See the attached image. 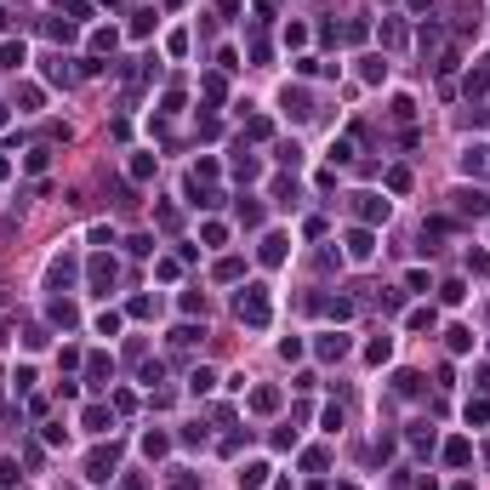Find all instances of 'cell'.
Listing matches in <instances>:
<instances>
[{
	"instance_id": "6da1fadb",
	"label": "cell",
	"mask_w": 490,
	"mask_h": 490,
	"mask_svg": "<svg viewBox=\"0 0 490 490\" xmlns=\"http://www.w3.org/2000/svg\"><path fill=\"white\" fill-rule=\"evenodd\" d=\"M234 314H240V325H251V331H268V320H274L268 285H245V291H240V302H234Z\"/></svg>"
},
{
	"instance_id": "7a4b0ae2",
	"label": "cell",
	"mask_w": 490,
	"mask_h": 490,
	"mask_svg": "<svg viewBox=\"0 0 490 490\" xmlns=\"http://www.w3.org/2000/svg\"><path fill=\"white\" fill-rule=\"evenodd\" d=\"M114 468H120V444H97V451L86 456V479H92V484H109Z\"/></svg>"
},
{
	"instance_id": "3957f363",
	"label": "cell",
	"mask_w": 490,
	"mask_h": 490,
	"mask_svg": "<svg viewBox=\"0 0 490 490\" xmlns=\"http://www.w3.org/2000/svg\"><path fill=\"white\" fill-rule=\"evenodd\" d=\"M114 280H120L114 257H92V262H86V285H92L97 297H109V291H114Z\"/></svg>"
},
{
	"instance_id": "277c9868",
	"label": "cell",
	"mask_w": 490,
	"mask_h": 490,
	"mask_svg": "<svg viewBox=\"0 0 490 490\" xmlns=\"http://www.w3.org/2000/svg\"><path fill=\"white\" fill-rule=\"evenodd\" d=\"M353 217H360L365 229H376V222H388V217H393V205H388L382 194H353Z\"/></svg>"
},
{
	"instance_id": "5b68a950",
	"label": "cell",
	"mask_w": 490,
	"mask_h": 490,
	"mask_svg": "<svg viewBox=\"0 0 490 490\" xmlns=\"http://www.w3.org/2000/svg\"><path fill=\"white\" fill-rule=\"evenodd\" d=\"M451 200H456V217H473V222L490 217V194H484V189H456Z\"/></svg>"
},
{
	"instance_id": "8992f818",
	"label": "cell",
	"mask_w": 490,
	"mask_h": 490,
	"mask_svg": "<svg viewBox=\"0 0 490 490\" xmlns=\"http://www.w3.org/2000/svg\"><path fill=\"white\" fill-rule=\"evenodd\" d=\"M342 245H348V262H371V257H376V234L365 229V222H360V229H348Z\"/></svg>"
},
{
	"instance_id": "52a82bcc",
	"label": "cell",
	"mask_w": 490,
	"mask_h": 490,
	"mask_svg": "<svg viewBox=\"0 0 490 490\" xmlns=\"http://www.w3.org/2000/svg\"><path fill=\"white\" fill-rule=\"evenodd\" d=\"M314 353H320V360H325V365H336V360H348V353H353V342H348L342 331H325V336L314 342Z\"/></svg>"
},
{
	"instance_id": "ba28073f",
	"label": "cell",
	"mask_w": 490,
	"mask_h": 490,
	"mask_svg": "<svg viewBox=\"0 0 490 490\" xmlns=\"http://www.w3.org/2000/svg\"><path fill=\"white\" fill-rule=\"evenodd\" d=\"M268 473H274L268 462H245V468L234 473V484H240V490H262V484H268Z\"/></svg>"
},
{
	"instance_id": "9c48e42d",
	"label": "cell",
	"mask_w": 490,
	"mask_h": 490,
	"mask_svg": "<svg viewBox=\"0 0 490 490\" xmlns=\"http://www.w3.org/2000/svg\"><path fill=\"white\" fill-rule=\"evenodd\" d=\"M285 245H291L285 234H262V245H257V257H262V262H268V268H280V262H285Z\"/></svg>"
},
{
	"instance_id": "30bf717a",
	"label": "cell",
	"mask_w": 490,
	"mask_h": 490,
	"mask_svg": "<svg viewBox=\"0 0 490 490\" xmlns=\"http://www.w3.org/2000/svg\"><path fill=\"white\" fill-rule=\"evenodd\" d=\"M74 280V257H52V268H46V291H63Z\"/></svg>"
},
{
	"instance_id": "8fae6325",
	"label": "cell",
	"mask_w": 490,
	"mask_h": 490,
	"mask_svg": "<svg viewBox=\"0 0 490 490\" xmlns=\"http://www.w3.org/2000/svg\"><path fill=\"white\" fill-rule=\"evenodd\" d=\"M80 428L109 433V428H114V411H109V405H86V411H80Z\"/></svg>"
},
{
	"instance_id": "7c38bea8",
	"label": "cell",
	"mask_w": 490,
	"mask_h": 490,
	"mask_svg": "<svg viewBox=\"0 0 490 490\" xmlns=\"http://www.w3.org/2000/svg\"><path fill=\"white\" fill-rule=\"evenodd\" d=\"M125 171H131V183H149V177L160 171V154H131V160H125Z\"/></svg>"
},
{
	"instance_id": "4fadbf2b",
	"label": "cell",
	"mask_w": 490,
	"mask_h": 490,
	"mask_svg": "<svg viewBox=\"0 0 490 490\" xmlns=\"http://www.w3.org/2000/svg\"><path fill=\"white\" fill-rule=\"evenodd\" d=\"M29 63V46H23V40H6V46H0V69H6V74H18Z\"/></svg>"
},
{
	"instance_id": "5bb4252c",
	"label": "cell",
	"mask_w": 490,
	"mask_h": 490,
	"mask_svg": "<svg viewBox=\"0 0 490 490\" xmlns=\"http://www.w3.org/2000/svg\"><path fill=\"white\" fill-rule=\"evenodd\" d=\"M251 411L257 416H274L280 411V388H251Z\"/></svg>"
},
{
	"instance_id": "9a60e30c",
	"label": "cell",
	"mask_w": 490,
	"mask_h": 490,
	"mask_svg": "<svg viewBox=\"0 0 490 490\" xmlns=\"http://www.w3.org/2000/svg\"><path fill=\"white\" fill-rule=\"evenodd\" d=\"M462 171H468V177H484V171H490V149H484V143H473V149L462 154Z\"/></svg>"
},
{
	"instance_id": "2e32d148",
	"label": "cell",
	"mask_w": 490,
	"mask_h": 490,
	"mask_svg": "<svg viewBox=\"0 0 490 490\" xmlns=\"http://www.w3.org/2000/svg\"><path fill=\"white\" fill-rule=\"evenodd\" d=\"M86 376H92V388H103L114 376V360H109V353H92V360H86Z\"/></svg>"
},
{
	"instance_id": "e0dca14e",
	"label": "cell",
	"mask_w": 490,
	"mask_h": 490,
	"mask_svg": "<svg viewBox=\"0 0 490 490\" xmlns=\"http://www.w3.org/2000/svg\"><path fill=\"white\" fill-rule=\"evenodd\" d=\"M473 462V444L468 439H451V444H444V468H468Z\"/></svg>"
},
{
	"instance_id": "ac0fdd59",
	"label": "cell",
	"mask_w": 490,
	"mask_h": 490,
	"mask_svg": "<svg viewBox=\"0 0 490 490\" xmlns=\"http://www.w3.org/2000/svg\"><path fill=\"white\" fill-rule=\"evenodd\" d=\"M46 320H52V325H57V331H69V325H74V320H80V314H74V302H63V297H57V302H52V308H46Z\"/></svg>"
},
{
	"instance_id": "d6986e66",
	"label": "cell",
	"mask_w": 490,
	"mask_h": 490,
	"mask_svg": "<svg viewBox=\"0 0 490 490\" xmlns=\"http://www.w3.org/2000/svg\"><path fill=\"white\" fill-rule=\"evenodd\" d=\"M393 393H399V399H416V393H422V376H416V371H393Z\"/></svg>"
},
{
	"instance_id": "ffe728a7",
	"label": "cell",
	"mask_w": 490,
	"mask_h": 490,
	"mask_svg": "<svg viewBox=\"0 0 490 490\" xmlns=\"http://www.w3.org/2000/svg\"><path fill=\"white\" fill-rule=\"evenodd\" d=\"M433 444H439V433H433L428 422H416V428H411V451H422V456H433Z\"/></svg>"
},
{
	"instance_id": "44dd1931",
	"label": "cell",
	"mask_w": 490,
	"mask_h": 490,
	"mask_svg": "<svg viewBox=\"0 0 490 490\" xmlns=\"http://www.w3.org/2000/svg\"><path fill=\"white\" fill-rule=\"evenodd\" d=\"M280 103H285V114H297V120H308V114H314V109H308V92H291V86L280 92Z\"/></svg>"
},
{
	"instance_id": "7402d4cb",
	"label": "cell",
	"mask_w": 490,
	"mask_h": 490,
	"mask_svg": "<svg viewBox=\"0 0 490 490\" xmlns=\"http://www.w3.org/2000/svg\"><path fill=\"white\" fill-rule=\"evenodd\" d=\"M257 171H262V160H257L251 149H240V154H234V177H245V183H251Z\"/></svg>"
},
{
	"instance_id": "603a6c76",
	"label": "cell",
	"mask_w": 490,
	"mask_h": 490,
	"mask_svg": "<svg viewBox=\"0 0 490 490\" xmlns=\"http://www.w3.org/2000/svg\"><path fill=\"white\" fill-rule=\"evenodd\" d=\"M405 40H411V34H405V23H399V18H388V23H382V46H393V52H399Z\"/></svg>"
},
{
	"instance_id": "cb8c5ba5",
	"label": "cell",
	"mask_w": 490,
	"mask_h": 490,
	"mask_svg": "<svg viewBox=\"0 0 490 490\" xmlns=\"http://www.w3.org/2000/svg\"><path fill=\"white\" fill-rule=\"evenodd\" d=\"M365 360H371V365H388V360H393V336H376V342L365 348Z\"/></svg>"
},
{
	"instance_id": "d4e9b609",
	"label": "cell",
	"mask_w": 490,
	"mask_h": 490,
	"mask_svg": "<svg viewBox=\"0 0 490 490\" xmlns=\"http://www.w3.org/2000/svg\"><path fill=\"white\" fill-rule=\"evenodd\" d=\"M165 451H171V439H165V433H143V456H149V462H160Z\"/></svg>"
},
{
	"instance_id": "484cf974",
	"label": "cell",
	"mask_w": 490,
	"mask_h": 490,
	"mask_svg": "<svg viewBox=\"0 0 490 490\" xmlns=\"http://www.w3.org/2000/svg\"><path fill=\"white\" fill-rule=\"evenodd\" d=\"M405 325H411V331H433V325H439V314H433V308H411Z\"/></svg>"
},
{
	"instance_id": "4316f807",
	"label": "cell",
	"mask_w": 490,
	"mask_h": 490,
	"mask_svg": "<svg viewBox=\"0 0 490 490\" xmlns=\"http://www.w3.org/2000/svg\"><path fill=\"white\" fill-rule=\"evenodd\" d=\"M444 342H451V353H468V348H473V331H468V325H451Z\"/></svg>"
},
{
	"instance_id": "83f0119b",
	"label": "cell",
	"mask_w": 490,
	"mask_h": 490,
	"mask_svg": "<svg viewBox=\"0 0 490 490\" xmlns=\"http://www.w3.org/2000/svg\"><path fill=\"white\" fill-rule=\"evenodd\" d=\"M360 80H371V86L388 80V63H382V57H360Z\"/></svg>"
},
{
	"instance_id": "f1b7e54d",
	"label": "cell",
	"mask_w": 490,
	"mask_h": 490,
	"mask_svg": "<svg viewBox=\"0 0 490 490\" xmlns=\"http://www.w3.org/2000/svg\"><path fill=\"white\" fill-rule=\"evenodd\" d=\"M114 52V29H92V57H109Z\"/></svg>"
},
{
	"instance_id": "f546056e",
	"label": "cell",
	"mask_w": 490,
	"mask_h": 490,
	"mask_svg": "<svg viewBox=\"0 0 490 490\" xmlns=\"http://www.w3.org/2000/svg\"><path fill=\"white\" fill-rule=\"evenodd\" d=\"M462 86H468V97H484V92H490V69H473Z\"/></svg>"
},
{
	"instance_id": "4dcf8cb0",
	"label": "cell",
	"mask_w": 490,
	"mask_h": 490,
	"mask_svg": "<svg viewBox=\"0 0 490 490\" xmlns=\"http://www.w3.org/2000/svg\"><path fill=\"white\" fill-rule=\"evenodd\" d=\"M46 165H52V149H29V154H23V171H34V177L46 171Z\"/></svg>"
},
{
	"instance_id": "1f68e13d",
	"label": "cell",
	"mask_w": 490,
	"mask_h": 490,
	"mask_svg": "<svg viewBox=\"0 0 490 490\" xmlns=\"http://www.w3.org/2000/svg\"><path fill=\"white\" fill-rule=\"evenodd\" d=\"M211 177H217V160H211V154H200V160H194V171H189V183H211Z\"/></svg>"
},
{
	"instance_id": "d6a6232c",
	"label": "cell",
	"mask_w": 490,
	"mask_h": 490,
	"mask_svg": "<svg viewBox=\"0 0 490 490\" xmlns=\"http://www.w3.org/2000/svg\"><path fill=\"white\" fill-rule=\"evenodd\" d=\"M234 217L245 222V229H257V222H262V205H257V200H240V205H234Z\"/></svg>"
},
{
	"instance_id": "836d02e7",
	"label": "cell",
	"mask_w": 490,
	"mask_h": 490,
	"mask_svg": "<svg viewBox=\"0 0 490 490\" xmlns=\"http://www.w3.org/2000/svg\"><path fill=\"white\" fill-rule=\"evenodd\" d=\"M154 34V12H137V18H131V40H149Z\"/></svg>"
},
{
	"instance_id": "e575fe53",
	"label": "cell",
	"mask_w": 490,
	"mask_h": 490,
	"mask_svg": "<svg viewBox=\"0 0 490 490\" xmlns=\"http://www.w3.org/2000/svg\"><path fill=\"white\" fill-rule=\"evenodd\" d=\"M462 297H468V285H462V280H444V285H439V302H451V308H456Z\"/></svg>"
},
{
	"instance_id": "d590c367",
	"label": "cell",
	"mask_w": 490,
	"mask_h": 490,
	"mask_svg": "<svg viewBox=\"0 0 490 490\" xmlns=\"http://www.w3.org/2000/svg\"><path fill=\"white\" fill-rule=\"evenodd\" d=\"M165 484H171V490H194V484H200V479H194V473H189V468H171V473H165Z\"/></svg>"
},
{
	"instance_id": "8d00e7d4",
	"label": "cell",
	"mask_w": 490,
	"mask_h": 490,
	"mask_svg": "<svg viewBox=\"0 0 490 490\" xmlns=\"http://www.w3.org/2000/svg\"><path fill=\"white\" fill-rule=\"evenodd\" d=\"M468 422H473V428L490 422V399H468Z\"/></svg>"
},
{
	"instance_id": "74e56055",
	"label": "cell",
	"mask_w": 490,
	"mask_h": 490,
	"mask_svg": "<svg viewBox=\"0 0 490 490\" xmlns=\"http://www.w3.org/2000/svg\"><path fill=\"white\" fill-rule=\"evenodd\" d=\"M353 137H360V131H353ZM353 137H342V143H331V165H348V160H353Z\"/></svg>"
},
{
	"instance_id": "f35d334b",
	"label": "cell",
	"mask_w": 490,
	"mask_h": 490,
	"mask_svg": "<svg viewBox=\"0 0 490 490\" xmlns=\"http://www.w3.org/2000/svg\"><path fill=\"white\" fill-rule=\"evenodd\" d=\"M97 336H120V314H114V308H103V314H97Z\"/></svg>"
},
{
	"instance_id": "ab89813d",
	"label": "cell",
	"mask_w": 490,
	"mask_h": 490,
	"mask_svg": "<svg viewBox=\"0 0 490 490\" xmlns=\"http://www.w3.org/2000/svg\"><path fill=\"white\" fill-rule=\"evenodd\" d=\"M240 274H245L240 257H222V262H217V280H240Z\"/></svg>"
},
{
	"instance_id": "60d3db41",
	"label": "cell",
	"mask_w": 490,
	"mask_h": 490,
	"mask_svg": "<svg viewBox=\"0 0 490 490\" xmlns=\"http://www.w3.org/2000/svg\"><path fill=\"white\" fill-rule=\"evenodd\" d=\"M125 314H131V320H149V314H154V297H131Z\"/></svg>"
},
{
	"instance_id": "b9f144b4",
	"label": "cell",
	"mask_w": 490,
	"mask_h": 490,
	"mask_svg": "<svg viewBox=\"0 0 490 490\" xmlns=\"http://www.w3.org/2000/svg\"><path fill=\"white\" fill-rule=\"evenodd\" d=\"M46 80L52 86H74V69H63V57H57V63H46Z\"/></svg>"
},
{
	"instance_id": "7bdbcfd3",
	"label": "cell",
	"mask_w": 490,
	"mask_h": 490,
	"mask_svg": "<svg viewBox=\"0 0 490 490\" xmlns=\"http://www.w3.org/2000/svg\"><path fill=\"white\" fill-rule=\"evenodd\" d=\"M268 131H274V125L262 120V114H251V120H245V137H251V143H262V137H268Z\"/></svg>"
},
{
	"instance_id": "ee69618b",
	"label": "cell",
	"mask_w": 490,
	"mask_h": 490,
	"mask_svg": "<svg viewBox=\"0 0 490 490\" xmlns=\"http://www.w3.org/2000/svg\"><path fill=\"white\" fill-rule=\"evenodd\" d=\"M18 103H23L29 114H34V109H40V103H46V97H40V86H18Z\"/></svg>"
},
{
	"instance_id": "f6af8a7d",
	"label": "cell",
	"mask_w": 490,
	"mask_h": 490,
	"mask_svg": "<svg viewBox=\"0 0 490 490\" xmlns=\"http://www.w3.org/2000/svg\"><path fill=\"white\" fill-rule=\"evenodd\" d=\"M388 189H393V194H405V189H411V171H405V165H393V171H388Z\"/></svg>"
},
{
	"instance_id": "bcb514c9",
	"label": "cell",
	"mask_w": 490,
	"mask_h": 490,
	"mask_svg": "<svg viewBox=\"0 0 490 490\" xmlns=\"http://www.w3.org/2000/svg\"><path fill=\"white\" fill-rule=\"evenodd\" d=\"M12 388L29 393V388H34V365H18V371H12Z\"/></svg>"
},
{
	"instance_id": "7dc6e473",
	"label": "cell",
	"mask_w": 490,
	"mask_h": 490,
	"mask_svg": "<svg viewBox=\"0 0 490 490\" xmlns=\"http://www.w3.org/2000/svg\"><path fill=\"white\" fill-rule=\"evenodd\" d=\"M189 388H194V393H211V388H217V376H211V371H205V365H200V371H194V376H189Z\"/></svg>"
},
{
	"instance_id": "c3c4849f",
	"label": "cell",
	"mask_w": 490,
	"mask_h": 490,
	"mask_svg": "<svg viewBox=\"0 0 490 490\" xmlns=\"http://www.w3.org/2000/svg\"><path fill=\"white\" fill-rule=\"evenodd\" d=\"M200 240H205V245H222V240H229V229H222V222H205Z\"/></svg>"
},
{
	"instance_id": "681fc988",
	"label": "cell",
	"mask_w": 490,
	"mask_h": 490,
	"mask_svg": "<svg viewBox=\"0 0 490 490\" xmlns=\"http://www.w3.org/2000/svg\"><path fill=\"white\" fill-rule=\"evenodd\" d=\"M416 46H422V52L439 46V23H422V29H416Z\"/></svg>"
},
{
	"instance_id": "f907efd6",
	"label": "cell",
	"mask_w": 490,
	"mask_h": 490,
	"mask_svg": "<svg viewBox=\"0 0 490 490\" xmlns=\"http://www.w3.org/2000/svg\"><path fill=\"white\" fill-rule=\"evenodd\" d=\"M125 251H131V257H149V251H154V240H149V234H131V240H125Z\"/></svg>"
},
{
	"instance_id": "816d5d0a",
	"label": "cell",
	"mask_w": 490,
	"mask_h": 490,
	"mask_svg": "<svg viewBox=\"0 0 490 490\" xmlns=\"http://www.w3.org/2000/svg\"><path fill=\"white\" fill-rule=\"evenodd\" d=\"M325 462H331L325 451H302V468H308V473H325Z\"/></svg>"
},
{
	"instance_id": "f5cc1de1",
	"label": "cell",
	"mask_w": 490,
	"mask_h": 490,
	"mask_svg": "<svg viewBox=\"0 0 490 490\" xmlns=\"http://www.w3.org/2000/svg\"><path fill=\"white\" fill-rule=\"evenodd\" d=\"M183 314H205V297L200 291H183Z\"/></svg>"
},
{
	"instance_id": "db71d44e",
	"label": "cell",
	"mask_w": 490,
	"mask_h": 490,
	"mask_svg": "<svg viewBox=\"0 0 490 490\" xmlns=\"http://www.w3.org/2000/svg\"><path fill=\"white\" fill-rule=\"evenodd\" d=\"M297 74H331V69H325L320 57H297Z\"/></svg>"
},
{
	"instance_id": "11a10c76",
	"label": "cell",
	"mask_w": 490,
	"mask_h": 490,
	"mask_svg": "<svg viewBox=\"0 0 490 490\" xmlns=\"http://www.w3.org/2000/svg\"><path fill=\"white\" fill-rule=\"evenodd\" d=\"M46 34H52V40H74V23H57V18H52V23H46Z\"/></svg>"
},
{
	"instance_id": "9f6ffc18",
	"label": "cell",
	"mask_w": 490,
	"mask_h": 490,
	"mask_svg": "<svg viewBox=\"0 0 490 490\" xmlns=\"http://www.w3.org/2000/svg\"><path fill=\"white\" fill-rule=\"evenodd\" d=\"M280 160H285V165L297 171V165H302V149H297V143H280Z\"/></svg>"
},
{
	"instance_id": "6f0895ef",
	"label": "cell",
	"mask_w": 490,
	"mask_h": 490,
	"mask_svg": "<svg viewBox=\"0 0 490 490\" xmlns=\"http://www.w3.org/2000/svg\"><path fill=\"white\" fill-rule=\"evenodd\" d=\"M18 479V462H0V484H12Z\"/></svg>"
},
{
	"instance_id": "680465c9",
	"label": "cell",
	"mask_w": 490,
	"mask_h": 490,
	"mask_svg": "<svg viewBox=\"0 0 490 490\" xmlns=\"http://www.w3.org/2000/svg\"><path fill=\"white\" fill-rule=\"evenodd\" d=\"M6 177H12V160H6V154H0V183H6Z\"/></svg>"
},
{
	"instance_id": "91938a15",
	"label": "cell",
	"mask_w": 490,
	"mask_h": 490,
	"mask_svg": "<svg viewBox=\"0 0 490 490\" xmlns=\"http://www.w3.org/2000/svg\"><path fill=\"white\" fill-rule=\"evenodd\" d=\"M405 6H411V12H428V6H433V0H405Z\"/></svg>"
},
{
	"instance_id": "94428289",
	"label": "cell",
	"mask_w": 490,
	"mask_h": 490,
	"mask_svg": "<svg viewBox=\"0 0 490 490\" xmlns=\"http://www.w3.org/2000/svg\"><path fill=\"white\" fill-rule=\"evenodd\" d=\"M0 348H6V325H0Z\"/></svg>"
},
{
	"instance_id": "6125c7cd",
	"label": "cell",
	"mask_w": 490,
	"mask_h": 490,
	"mask_svg": "<svg viewBox=\"0 0 490 490\" xmlns=\"http://www.w3.org/2000/svg\"><path fill=\"white\" fill-rule=\"evenodd\" d=\"M336 490H360V484H336Z\"/></svg>"
}]
</instances>
